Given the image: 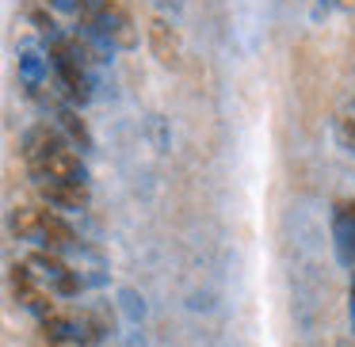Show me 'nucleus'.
<instances>
[{"mask_svg":"<svg viewBox=\"0 0 355 347\" xmlns=\"http://www.w3.org/2000/svg\"><path fill=\"white\" fill-rule=\"evenodd\" d=\"M336 138H340V145H344V149H352V153H355V107L340 111V118H336Z\"/></svg>","mask_w":355,"mask_h":347,"instance_id":"nucleus-11","label":"nucleus"},{"mask_svg":"<svg viewBox=\"0 0 355 347\" xmlns=\"http://www.w3.org/2000/svg\"><path fill=\"white\" fill-rule=\"evenodd\" d=\"M146 39H149V50H153V57L161 65H168V69H176L180 65V54H184V46H180V31L168 24V19L153 16L146 24Z\"/></svg>","mask_w":355,"mask_h":347,"instance_id":"nucleus-3","label":"nucleus"},{"mask_svg":"<svg viewBox=\"0 0 355 347\" xmlns=\"http://www.w3.org/2000/svg\"><path fill=\"white\" fill-rule=\"evenodd\" d=\"M35 179H54V184H85L88 172H85V161H80L69 145H62L46 164H42V172Z\"/></svg>","mask_w":355,"mask_h":347,"instance_id":"nucleus-5","label":"nucleus"},{"mask_svg":"<svg viewBox=\"0 0 355 347\" xmlns=\"http://www.w3.org/2000/svg\"><path fill=\"white\" fill-rule=\"evenodd\" d=\"M19 77H24L27 88H39L42 77H46V62H42L39 54H31V50H27V54L19 57Z\"/></svg>","mask_w":355,"mask_h":347,"instance_id":"nucleus-10","label":"nucleus"},{"mask_svg":"<svg viewBox=\"0 0 355 347\" xmlns=\"http://www.w3.org/2000/svg\"><path fill=\"white\" fill-rule=\"evenodd\" d=\"M27 267H31L35 275H39L54 294H62V298H73V294H80L77 271H69V263H65L58 252H31V256H27Z\"/></svg>","mask_w":355,"mask_h":347,"instance_id":"nucleus-1","label":"nucleus"},{"mask_svg":"<svg viewBox=\"0 0 355 347\" xmlns=\"http://www.w3.org/2000/svg\"><path fill=\"white\" fill-rule=\"evenodd\" d=\"M157 8H164V12H172V16H180L184 12V0H153Z\"/></svg>","mask_w":355,"mask_h":347,"instance_id":"nucleus-12","label":"nucleus"},{"mask_svg":"<svg viewBox=\"0 0 355 347\" xmlns=\"http://www.w3.org/2000/svg\"><path fill=\"white\" fill-rule=\"evenodd\" d=\"M65 141H62V134L54 130L50 123H39V126H31V130L24 134V161H27V168L39 176L42 172V164L50 161V157L62 149Z\"/></svg>","mask_w":355,"mask_h":347,"instance_id":"nucleus-2","label":"nucleus"},{"mask_svg":"<svg viewBox=\"0 0 355 347\" xmlns=\"http://www.w3.org/2000/svg\"><path fill=\"white\" fill-rule=\"evenodd\" d=\"M58 126H62V130L69 134V141H73V145L92 149V138H88V126L80 123V118L73 115V111H62V115H58Z\"/></svg>","mask_w":355,"mask_h":347,"instance_id":"nucleus-9","label":"nucleus"},{"mask_svg":"<svg viewBox=\"0 0 355 347\" xmlns=\"http://www.w3.org/2000/svg\"><path fill=\"white\" fill-rule=\"evenodd\" d=\"M340 347H347V344H340Z\"/></svg>","mask_w":355,"mask_h":347,"instance_id":"nucleus-14","label":"nucleus"},{"mask_svg":"<svg viewBox=\"0 0 355 347\" xmlns=\"http://www.w3.org/2000/svg\"><path fill=\"white\" fill-rule=\"evenodd\" d=\"M39 195L54 210H85L88 206V187L85 184H54V179H35Z\"/></svg>","mask_w":355,"mask_h":347,"instance_id":"nucleus-6","label":"nucleus"},{"mask_svg":"<svg viewBox=\"0 0 355 347\" xmlns=\"http://www.w3.org/2000/svg\"><path fill=\"white\" fill-rule=\"evenodd\" d=\"M332 240H336L340 263L355 271V199L336 202V210H332Z\"/></svg>","mask_w":355,"mask_h":347,"instance_id":"nucleus-4","label":"nucleus"},{"mask_svg":"<svg viewBox=\"0 0 355 347\" xmlns=\"http://www.w3.org/2000/svg\"><path fill=\"white\" fill-rule=\"evenodd\" d=\"M347 309H352V328H355V271H352V286H347Z\"/></svg>","mask_w":355,"mask_h":347,"instance_id":"nucleus-13","label":"nucleus"},{"mask_svg":"<svg viewBox=\"0 0 355 347\" xmlns=\"http://www.w3.org/2000/svg\"><path fill=\"white\" fill-rule=\"evenodd\" d=\"M39 244L46 248V252H65V248L77 244V233L69 229V222H65L58 210H42V229H39Z\"/></svg>","mask_w":355,"mask_h":347,"instance_id":"nucleus-7","label":"nucleus"},{"mask_svg":"<svg viewBox=\"0 0 355 347\" xmlns=\"http://www.w3.org/2000/svg\"><path fill=\"white\" fill-rule=\"evenodd\" d=\"M39 229H42V210H35V206L12 210V233L19 240H35L39 244Z\"/></svg>","mask_w":355,"mask_h":347,"instance_id":"nucleus-8","label":"nucleus"}]
</instances>
